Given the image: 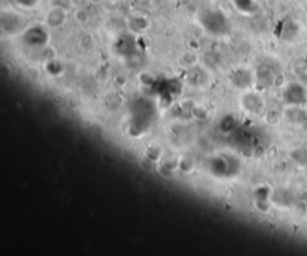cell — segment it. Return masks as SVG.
Wrapping results in <instances>:
<instances>
[{"label": "cell", "mask_w": 307, "mask_h": 256, "mask_svg": "<svg viewBox=\"0 0 307 256\" xmlns=\"http://www.w3.org/2000/svg\"><path fill=\"white\" fill-rule=\"evenodd\" d=\"M200 19L204 29L212 35H223L228 30V19L217 10L204 11L201 15Z\"/></svg>", "instance_id": "obj_1"}, {"label": "cell", "mask_w": 307, "mask_h": 256, "mask_svg": "<svg viewBox=\"0 0 307 256\" xmlns=\"http://www.w3.org/2000/svg\"><path fill=\"white\" fill-rule=\"evenodd\" d=\"M24 41L31 47H42L48 41V33L42 27L35 26L24 33Z\"/></svg>", "instance_id": "obj_2"}, {"label": "cell", "mask_w": 307, "mask_h": 256, "mask_svg": "<svg viewBox=\"0 0 307 256\" xmlns=\"http://www.w3.org/2000/svg\"><path fill=\"white\" fill-rule=\"evenodd\" d=\"M66 19V13L61 8L52 9L46 16V24L51 28H58L64 24Z\"/></svg>", "instance_id": "obj_3"}, {"label": "cell", "mask_w": 307, "mask_h": 256, "mask_svg": "<svg viewBox=\"0 0 307 256\" xmlns=\"http://www.w3.org/2000/svg\"><path fill=\"white\" fill-rule=\"evenodd\" d=\"M22 9H34L40 0H13Z\"/></svg>", "instance_id": "obj_4"}]
</instances>
